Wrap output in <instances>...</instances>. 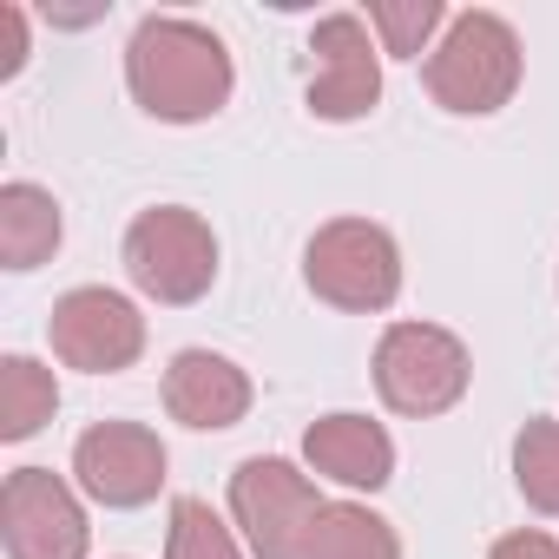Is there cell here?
I'll return each mask as SVG.
<instances>
[{"mask_svg": "<svg viewBox=\"0 0 559 559\" xmlns=\"http://www.w3.org/2000/svg\"><path fill=\"white\" fill-rule=\"evenodd\" d=\"M53 408H60L53 369H40L34 356H8V362H0V435L27 441V435H40L53 421Z\"/></svg>", "mask_w": 559, "mask_h": 559, "instance_id": "9a60e30c", "label": "cell"}, {"mask_svg": "<svg viewBox=\"0 0 559 559\" xmlns=\"http://www.w3.org/2000/svg\"><path fill=\"white\" fill-rule=\"evenodd\" d=\"M165 559H243L230 526L211 513V500H171V533H165Z\"/></svg>", "mask_w": 559, "mask_h": 559, "instance_id": "ac0fdd59", "label": "cell"}, {"mask_svg": "<svg viewBox=\"0 0 559 559\" xmlns=\"http://www.w3.org/2000/svg\"><path fill=\"white\" fill-rule=\"evenodd\" d=\"M47 343L67 369H86V376H119L145 356V317L132 297L106 290V284H86V290H67L47 317Z\"/></svg>", "mask_w": 559, "mask_h": 559, "instance_id": "52a82bcc", "label": "cell"}, {"mask_svg": "<svg viewBox=\"0 0 559 559\" xmlns=\"http://www.w3.org/2000/svg\"><path fill=\"white\" fill-rule=\"evenodd\" d=\"M474 382L467 343L441 323H389L376 343V389L395 415H448Z\"/></svg>", "mask_w": 559, "mask_h": 559, "instance_id": "5b68a950", "label": "cell"}, {"mask_svg": "<svg viewBox=\"0 0 559 559\" xmlns=\"http://www.w3.org/2000/svg\"><path fill=\"white\" fill-rule=\"evenodd\" d=\"M323 507L330 500L317 493V480L297 474L290 461H276V454H250L230 474V520L243 526L257 559H304Z\"/></svg>", "mask_w": 559, "mask_h": 559, "instance_id": "8992f818", "label": "cell"}, {"mask_svg": "<svg viewBox=\"0 0 559 559\" xmlns=\"http://www.w3.org/2000/svg\"><path fill=\"white\" fill-rule=\"evenodd\" d=\"M513 480L533 513H559V421H526L513 435Z\"/></svg>", "mask_w": 559, "mask_h": 559, "instance_id": "2e32d148", "label": "cell"}, {"mask_svg": "<svg viewBox=\"0 0 559 559\" xmlns=\"http://www.w3.org/2000/svg\"><path fill=\"white\" fill-rule=\"evenodd\" d=\"M421 80H428V99L441 112L487 119L520 93V34L487 8H467V14L448 21V34L428 53Z\"/></svg>", "mask_w": 559, "mask_h": 559, "instance_id": "7a4b0ae2", "label": "cell"}, {"mask_svg": "<svg viewBox=\"0 0 559 559\" xmlns=\"http://www.w3.org/2000/svg\"><path fill=\"white\" fill-rule=\"evenodd\" d=\"M165 408H171V421H185L198 435L237 428L250 415V376L217 349H185L165 369Z\"/></svg>", "mask_w": 559, "mask_h": 559, "instance_id": "8fae6325", "label": "cell"}, {"mask_svg": "<svg viewBox=\"0 0 559 559\" xmlns=\"http://www.w3.org/2000/svg\"><path fill=\"white\" fill-rule=\"evenodd\" d=\"M27 67V14L14 0H0V80H14Z\"/></svg>", "mask_w": 559, "mask_h": 559, "instance_id": "d6986e66", "label": "cell"}, {"mask_svg": "<svg viewBox=\"0 0 559 559\" xmlns=\"http://www.w3.org/2000/svg\"><path fill=\"white\" fill-rule=\"evenodd\" d=\"M304 461H310V474H323L336 487H356V493H376V487L395 480V441H389V428L369 421V415H349V408L310 421Z\"/></svg>", "mask_w": 559, "mask_h": 559, "instance_id": "7c38bea8", "label": "cell"}, {"mask_svg": "<svg viewBox=\"0 0 559 559\" xmlns=\"http://www.w3.org/2000/svg\"><path fill=\"white\" fill-rule=\"evenodd\" d=\"M304 559H402V539L382 513H369L362 500H330L310 526Z\"/></svg>", "mask_w": 559, "mask_h": 559, "instance_id": "5bb4252c", "label": "cell"}, {"mask_svg": "<svg viewBox=\"0 0 559 559\" xmlns=\"http://www.w3.org/2000/svg\"><path fill=\"white\" fill-rule=\"evenodd\" d=\"M304 276L310 290L330 304V310H349V317H369V310H389L402 297V250L382 224L369 217H336L310 237L304 250Z\"/></svg>", "mask_w": 559, "mask_h": 559, "instance_id": "277c9868", "label": "cell"}, {"mask_svg": "<svg viewBox=\"0 0 559 559\" xmlns=\"http://www.w3.org/2000/svg\"><path fill=\"white\" fill-rule=\"evenodd\" d=\"M441 0H369V34L382 40V53L395 60H421V47L441 27Z\"/></svg>", "mask_w": 559, "mask_h": 559, "instance_id": "e0dca14e", "label": "cell"}, {"mask_svg": "<svg viewBox=\"0 0 559 559\" xmlns=\"http://www.w3.org/2000/svg\"><path fill=\"white\" fill-rule=\"evenodd\" d=\"M126 86L152 119L198 126V119L224 112L237 67L211 27H198L185 14H152V21H139V34L126 47Z\"/></svg>", "mask_w": 559, "mask_h": 559, "instance_id": "6da1fadb", "label": "cell"}, {"mask_svg": "<svg viewBox=\"0 0 559 559\" xmlns=\"http://www.w3.org/2000/svg\"><path fill=\"white\" fill-rule=\"evenodd\" d=\"M165 467H171V454L145 421H99V428H86L73 441V480L99 507H119V513L158 500Z\"/></svg>", "mask_w": 559, "mask_h": 559, "instance_id": "30bf717a", "label": "cell"}, {"mask_svg": "<svg viewBox=\"0 0 559 559\" xmlns=\"http://www.w3.org/2000/svg\"><path fill=\"white\" fill-rule=\"evenodd\" d=\"M60 204L40 185H0V263L8 270H40L60 250Z\"/></svg>", "mask_w": 559, "mask_h": 559, "instance_id": "4fadbf2b", "label": "cell"}, {"mask_svg": "<svg viewBox=\"0 0 559 559\" xmlns=\"http://www.w3.org/2000/svg\"><path fill=\"white\" fill-rule=\"evenodd\" d=\"M310 112L330 119V126H349V119H369L376 99H382V47L369 40V21L362 14H323L317 34H310Z\"/></svg>", "mask_w": 559, "mask_h": 559, "instance_id": "9c48e42d", "label": "cell"}, {"mask_svg": "<svg viewBox=\"0 0 559 559\" xmlns=\"http://www.w3.org/2000/svg\"><path fill=\"white\" fill-rule=\"evenodd\" d=\"M0 539H8V559H86L93 526L60 474L14 467L0 487Z\"/></svg>", "mask_w": 559, "mask_h": 559, "instance_id": "ba28073f", "label": "cell"}, {"mask_svg": "<svg viewBox=\"0 0 559 559\" xmlns=\"http://www.w3.org/2000/svg\"><path fill=\"white\" fill-rule=\"evenodd\" d=\"M126 276L152 304H198L217 284V237L185 204H152L126 230Z\"/></svg>", "mask_w": 559, "mask_h": 559, "instance_id": "3957f363", "label": "cell"}, {"mask_svg": "<svg viewBox=\"0 0 559 559\" xmlns=\"http://www.w3.org/2000/svg\"><path fill=\"white\" fill-rule=\"evenodd\" d=\"M487 559H559V539L539 533V526H520V533H500L487 546Z\"/></svg>", "mask_w": 559, "mask_h": 559, "instance_id": "ffe728a7", "label": "cell"}]
</instances>
